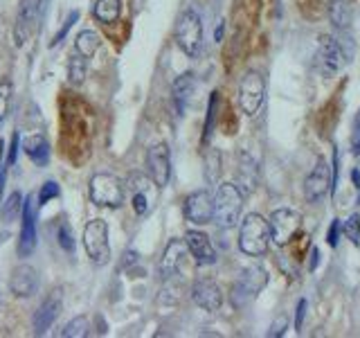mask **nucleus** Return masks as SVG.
Listing matches in <instances>:
<instances>
[{
	"label": "nucleus",
	"mask_w": 360,
	"mask_h": 338,
	"mask_svg": "<svg viewBox=\"0 0 360 338\" xmlns=\"http://www.w3.org/2000/svg\"><path fill=\"white\" fill-rule=\"evenodd\" d=\"M286 330H288V318H286V315H279V318L273 325H270L268 336L270 338H279V336H284Z\"/></svg>",
	"instance_id": "f704fd0d"
},
{
	"label": "nucleus",
	"mask_w": 360,
	"mask_h": 338,
	"mask_svg": "<svg viewBox=\"0 0 360 338\" xmlns=\"http://www.w3.org/2000/svg\"><path fill=\"white\" fill-rule=\"evenodd\" d=\"M307 309H309V302L307 300H300L297 302V315H295V330L300 332L302 325H304V315H307Z\"/></svg>",
	"instance_id": "c9c22d12"
},
{
	"label": "nucleus",
	"mask_w": 360,
	"mask_h": 338,
	"mask_svg": "<svg viewBox=\"0 0 360 338\" xmlns=\"http://www.w3.org/2000/svg\"><path fill=\"white\" fill-rule=\"evenodd\" d=\"M176 43L178 48L183 50L187 56H194L200 52L202 45V20L198 16L196 9H185L183 14L178 16L176 23Z\"/></svg>",
	"instance_id": "7ed1b4c3"
},
{
	"label": "nucleus",
	"mask_w": 360,
	"mask_h": 338,
	"mask_svg": "<svg viewBox=\"0 0 360 338\" xmlns=\"http://www.w3.org/2000/svg\"><path fill=\"white\" fill-rule=\"evenodd\" d=\"M146 169H149L151 183L158 187L169 185L172 178V158H169V146L165 142L153 144L146 154Z\"/></svg>",
	"instance_id": "9d476101"
},
{
	"label": "nucleus",
	"mask_w": 360,
	"mask_h": 338,
	"mask_svg": "<svg viewBox=\"0 0 360 338\" xmlns=\"http://www.w3.org/2000/svg\"><path fill=\"white\" fill-rule=\"evenodd\" d=\"M0 156H3V142H0ZM3 161H0V187H3Z\"/></svg>",
	"instance_id": "79ce46f5"
},
{
	"label": "nucleus",
	"mask_w": 360,
	"mask_h": 338,
	"mask_svg": "<svg viewBox=\"0 0 360 338\" xmlns=\"http://www.w3.org/2000/svg\"><path fill=\"white\" fill-rule=\"evenodd\" d=\"M9 289L16 298H30L39 291V273L30 264H20L11 270Z\"/></svg>",
	"instance_id": "f3484780"
},
{
	"label": "nucleus",
	"mask_w": 360,
	"mask_h": 338,
	"mask_svg": "<svg viewBox=\"0 0 360 338\" xmlns=\"http://www.w3.org/2000/svg\"><path fill=\"white\" fill-rule=\"evenodd\" d=\"M338 232H340V223L333 221V223H331V230H329V244H331V246L338 244Z\"/></svg>",
	"instance_id": "58836bf2"
},
{
	"label": "nucleus",
	"mask_w": 360,
	"mask_h": 338,
	"mask_svg": "<svg viewBox=\"0 0 360 338\" xmlns=\"http://www.w3.org/2000/svg\"><path fill=\"white\" fill-rule=\"evenodd\" d=\"M266 82L257 70H248L239 84V106L245 115H257V111L264 104Z\"/></svg>",
	"instance_id": "423d86ee"
},
{
	"label": "nucleus",
	"mask_w": 360,
	"mask_h": 338,
	"mask_svg": "<svg viewBox=\"0 0 360 338\" xmlns=\"http://www.w3.org/2000/svg\"><path fill=\"white\" fill-rule=\"evenodd\" d=\"M257 183V169L255 163L250 161V156L241 154V165H239V185H243L245 192H252Z\"/></svg>",
	"instance_id": "a878e982"
},
{
	"label": "nucleus",
	"mask_w": 360,
	"mask_h": 338,
	"mask_svg": "<svg viewBox=\"0 0 360 338\" xmlns=\"http://www.w3.org/2000/svg\"><path fill=\"white\" fill-rule=\"evenodd\" d=\"M84 248L86 255L95 264H108L110 262V244H108V223L101 219H93L84 228Z\"/></svg>",
	"instance_id": "20e7f679"
},
{
	"label": "nucleus",
	"mask_w": 360,
	"mask_h": 338,
	"mask_svg": "<svg viewBox=\"0 0 360 338\" xmlns=\"http://www.w3.org/2000/svg\"><path fill=\"white\" fill-rule=\"evenodd\" d=\"M93 14L101 23H115L122 14V0H97Z\"/></svg>",
	"instance_id": "b1692460"
},
{
	"label": "nucleus",
	"mask_w": 360,
	"mask_h": 338,
	"mask_svg": "<svg viewBox=\"0 0 360 338\" xmlns=\"http://www.w3.org/2000/svg\"><path fill=\"white\" fill-rule=\"evenodd\" d=\"M342 232H345V237H347V239L352 242L354 246L360 244V214H352V217H349V219L345 221Z\"/></svg>",
	"instance_id": "cd10ccee"
},
{
	"label": "nucleus",
	"mask_w": 360,
	"mask_h": 338,
	"mask_svg": "<svg viewBox=\"0 0 360 338\" xmlns=\"http://www.w3.org/2000/svg\"><path fill=\"white\" fill-rule=\"evenodd\" d=\"M39 11H41V0H18V14L14 25V39L18 48L27 41L34 23L39 20Z\"/></svg>",
	"instance_id": "dca6fc26"
},
{
	"label": "nucleus",
	"mask_w": 360,
	"mask_h": 338,
	"mask_svg": "<svg viewBox=\"0 0 360 338\" xmlns=\"http://www.w3.org/2000/svg\"><path fill=\"white\" fill-rule=\"evenodd\" d=\"M22 151H25L30 161L39 167H45L50 161V144L43 135H30V138H25V142H22Z\"/></svg>",
	"instance_id": "aec40b11"
},
{
	"label": "nucleus",
	"mask_w": 360,
	"mask_h": 338,
	"mask_svg": "<svg viewBox=\"0 0 360 338\" xmlns=\"http://www.w3.org/2000/svg\"><path fill=\"white\" fill-rule=\"evenodd\" d=\"M77 18H79L77 11H70V16H68V20L61 25V30L56 32V37H54V41H52V48H54V45H59V43L63 41V37H65L68 32H70V27L75 25V20H77Z\"/></svg>",
	"instance_id": "72a5a7b5"
},
{
	"label": "nucleus",
	"mask_w": 360,
	"mask_h": 338,
	"mask_svg": "<svg viewBox=\"0 0 360 338\" xmlns=\"http://www.w3.org/2000/svg\"><path fill=\"white\" fill-rule=\"evenodd\" d=\"M59 196V185L50 180V183H45L39 192V206H45V203H50L52 199Z\"/></svg>",
	"instance_id": "2f4dec72"
},
{
	"label": "nucleus",
	"mask_w": 360,
	"mask_h": 338,
	"mask_svg": "<svg viewBox=\"0 0 360 338\" xmlns=\"http://www.w3.org/2000/svg\"><path fill=\"white\" fill-rule=\"evenodd\" d=\"M86 75H88V59L79 52H75L70 56V61H68V77H70V84L72 86L84 84Z\"/></svg>",
	"instance_id": "393cba45"
},
{
	"label": "nucleus",
	"mask_w": 360,
	"mask_h": 338,
	"mask_svg": "<svg viewBox=\"0 0 360 338\" xmlns=\"http://www.w3.org/2000/svg\"><path fill=\"white\" fill-rule=\"evenodd\" d=\"M329 189H333L331 167L326 165V161H318V165L309 174L307 183H304V196H307L309 203H318L329 194Z\"/></svg>",
	"instance_id": "9b49d317"
},
{
	"label": "nucleus",
	"mask_w": 360,
	"mask_h": 338,
	"mask_svg": "<svg viewBox=\"0 0 360 338\" xmlns=\"http://www.w3.org/2000/svg\"><path fill=\"white\" fill-rule=\"evenodd\" d=\"M266 284H268V273L262 266L245 268L232 289V302L241 307V304H245L248 300H252Z\"/></svg>",
	"instance_id": "1a4fd4ad"
},
{
	"label": "nucleus",
	"mask_w": 360,
	"mask_h": 338,
	"mask_svg": "<svg viewBox=\"0 0 360 338\" xmlns=\"http://www.w3.org/2000/svg\"><path fill=\"white\" fill-rule=\"evenodd\" d=\"M318 262H320V251H318V248H313V251H311V270H315V266H318Z\"/></svg>",
	"instance_id": "ea45409f"
},
{
	"label": "nucleus",
	"mask_w": 360,
	"mask_h": 338,
	"mask_svg": "<svg viewBox=\"0 0 360 338\" xmlns=\"http://www.w3.org/2000/svg\"><path fill=\"white\" fill-rule=\"evenodd\" d=\"M300 223H302V217L295 210H288V208L275 210L268 219L270 239H273L277 246H286L300 230Z\"/></svg>",
	"instance_id": "6e6552de"
},
{
	"label": "nucleus",
	"mask_w": 360,
	"mask_h": 338,
	"mask_svg": "<svg viewBox=\"0 0 360 338\" xmlns=\"http://www.w3.org/2000/svg\"><path fill=\"white\" fill-rule=\"evenodd\" d=\"M20 239H18V257H30L37 248V206L34 201L27 199L22 203V210H20Z\"/></svg>",
	"instance_id": "ddd939ff"
},
{
	"label": "nucleus",
	"mask_w": 360,
	"mask_h": 338,
	"mask_svg": "<svg viewBox=\"0 0 360 338\" xmlns=\"http://www.w3.org/2000/svg\"><path fill=\"white\" fill-rule=\"evenodd\" d=\"M189 257V248L185 244V239H174L172 244L167 246L165 257H162V277L167 282L172 280H183L185 273V262Z\"/></svg>",
	"instance_id": "f8f14e48"
},
{
	"label": "nucleus",
	"mask_w": 360,
	"mask_h": 338,
	"mask_svg": "<svg viewBox=\"0 0 360 338\" xmlns=\"http://www.w3.org/2000/svg\"><path fill=\"white\" fill-rule=\"evenodd\" d=\"M88 330H90V320L86 318V315H77V318H72L70 323L65 325V330L61 336H68V338H84L88 336Z\"/></svg>",
	"instance_id": "bb28decb"
},
{
	"label": "nucleus",
	"mask_w": 360,
	"mask_h": 338,
	"mask_svg": "<svg viewBox=\"0 0 360 338\" xmlns=\"http://www.w3.org/2000/svg\"><path fill=\"white\" fill-rule=\"evenodd\" d=\"M191 300L205 311H219L223 304V293L217 282L210 277H202V280H196L194 287H191Z\"/></svg>",
	"instance_id": "2eb2a0df"
},
{
	"label": "nucleus",
	"mask_w": 360,
	"mask_h": 338,
	"mask_svg": "<svg viewBox=\"0 0 360 338\" xmlns=\"http://www.w3.org/2000/svg\"><path fill=\"white\" fill-rule=\"evenodd\" d=\"M270 246V228L268 221L262 214H248L241 221V230H239V248L241 253L250 255V257H262L268 253Z\"/></svg>",
	"instance_id": "f257e3e1"
},
{
	"label": "nucleus",
	"mask_w": 360,
	"mask_h": 338,
	"mask_svg": "<svg viewBox=\"0 0 360 338\" xmlns=\"http://www.w3.org/2000/svg\"><path fill=\"white\" fill-rule=\"evenodd\" d=\"M135 259H138V255H135L133 251H127V259H124V266H129V264H133Z\"/></svg>",
	"instance_id": "a19ab883"
},
{
	"label": "nucleus",
	"mask_w": 360,
	"mask_h": 338,
	"mask_svg": "<svg viewBox=\"0 0 360 338\" xmlns=\"http://www.w3.org/2000/svg\"><path fill=\"white\" fill-rule=\"evenodd\" d=\"M16 149H18V133H14V138H11V149H9V158H7L9 167L16 163Z\"/></svg>",
	"instance_id": "e433bc0d"
},
{
	"label": "nucleus",
	"mask_w": 360,
	"mask_h": 338,
	"mask_svg": "<svg viewBox=\"0 0 360 338\" xmlns=\"http://www.w3.org/2000/svg\"><path fill=\"white\" fill-rule=\"evenodd\" d=\"M191 93H194V75H180L176 82H174V106L178 111V115H183L189 99H191Z\"/></svg>",
	"instance_id": "412c9836"
},
{
	"label": "nucleus",
	"mask_w": 360,
	"mask_h": 338,
	"mask_svg": "<svg viewBox=\"0 0 360 338\" xmlns=\"http://www.w3.org/2000/svg\"><path fill=\"white\" fill-rule=\"evenodd\" d=\"M59 244L63 251L68 253H75V239H72V230H70V225L68 223H61V228H59Z\"/></svg>",
	"instance_id": "7c9ffc66"
},
{
	"label": "nucleus",
	"mask_w": 360,
	"mask_h": 338,
	"mask_svg": "<svg viewBox=\"0 0 360 338\" xmlns=\"http://www.w3.org/2000/svg\"><path fill=\"white\" fill-rule=\"evenodd\" d=\"M99 45H101V39H99V34L93 32V30H84V32H79L77 34V41H75V48L77 52L86 56V59H93V56L97 54L99 50Z\"/></svg>",
	"instance_id": "5701e85b"
},
{
	"label": "nucleus",
	"mask_w": 360,
	"mask_h": 338,
	"mask_svg": "<svg viewBox=\"0 0 360 338\" xmlns=\"http://www.w3.org/2000/svg\"><path fill=\"white\" fill-rule=\"evenodd\" d=\"M11 95H14V88H11V84H7V82L0 84V122H5V118L9 115Z\"/></svg>",
	"instance_id": "c85d7f7f"
},
{
	"label": "nucleus",
	"mask_w": 360,
	"mask_h": 338,
	"mask_svg": "<svg viewBox=\"0 0 360 338\" xmlns=\"http://www.w3.org/2000/svg\"><path fill=\"white\" fill-rule=\"evenodd\" d=\"M347 59L340 41H335L333 37H322L318 43V54H315V63L322 77L331 79L342 70V61Z\"/></svg>",
	"instance_id": "0eeeda50"
},
{
	"label": "nucleus",
	"mask_w": 360,
	"mask_h": 338,
	"mask_svg": "<svg viewBox=\"0 0 360 338\" xmlns=\"http://www.w3.org/2000/svg\"><path fill=\"white\" fill-rule=\"evenodd\" d=\"M20 210H22V196H20V192H11V196L5 203L3 217L9 219V217H14V214H20Z\"/></svg>",
	"instance_id": "c756f323"
},
{
	"label": "nucleus",
	"mask_w": 360,
	"mask_h": 338,
	"mask_svg": "<svg viewBox=\"0 0 360 338\" xmlns=\"http://www.w3.org/2000/svg\"><path fill=\"white\" fill-rule=\"evenodd\" d=\"M185 244L189 248V255L194 257V262L198 266H210L217 262V251H214L207 234H202L198 230H189L185 234Z\"/></svg>",
	"instance_id": "a211bd4d"
},
{
	"label": "nucleus",
	"mask_w": 360,
	"mask_h": 338,
	"mask_svg": "<svg viewBox=\"0 0 360 338\" xmlns=\"http://www.w3.org/2000/svg\"><path fill=\"white\" fill-rule=\"evenodd\" d=\"M185 217L196 225H205L214 217V196L207 189H198L185 201Z\"/></svg>",
	"instance_id": "4468645a"
},
{
	"label": "nucleus",
	"mask_w": 360,
	"mask_h": 338,
	"mask_svg": "<svg viewBox=\"0 0 360 338\" xmlns=\"http://www.w3.org/2000/svg\"><path fill=\"white\" fill-rule=\"evenodd\" d=\"M90 201L101 208H120L124 203V187L112 174H95L90 178Z\"/></svg>",
	"instance_id": "39448f33"
},
{
	"label": "nucleus",
	"mask_w": 360,
	"mask_h": 338,
	"mask_svg": "<svg viewBox=\"0 0 360 338\" xmlns=\"http://www.w3.org/2000/svg\"><path fill=\"white\" fill-rule=\"evenodd\" d=\"M241 210H243V192L239 185L234 183H223L214 196V221H217L221 228H234L241 219Z\"/></svg>",
	"instance_id": "f03ea898"
},
{
	"label": "nucleus",
	"mask_w": 360,
	"mask_h": 338,
	"mask_svg": "<svg viewBox=\"0 0 360 338\" xmlns=\"http://www.w3.org/2000/svg\"><path fill=\"white\" fill-rule=\"evenodd\" d=\"M149 206H151L149 196H146L142 189L135 192V194H133V210H135V214H140V217H142V214L149 212Z\"/></svg>",
	"instance_id": "473e14b6"
},
{
	"label": "nucleus",
	"mask_w": 360,
	"mask_h": 338,
	"mask_svg": "<svg viewBox=\"0 0 360 338\" xmlns=\"http://www.w3.org/2000/svg\"><path fill=\"white\" fill-rule=\"evenodd\" d=\"M329 18L338 30H349L354 18V7L352 0H331L329 5Z\"/></svg>",
	"instance_id": "4be33fe9"
},
{
	"label": "nucleus",
	"mask_w": 360,
	"mask_h": 338,
	"mask_svg": "<svg viewBox=\"0 0 360 338\" xmlns=\"http://www.w3.org/2000/svg\"><path fill=\"white\" fill-rule=\"evenodd\" d=\"M354 154H360V115L356 120V129H354Z\"/></svg>",
	"instance_id": "4c0bfd02"
},
{
	"label": "nucleus",
	"mask_w": 360,
	"mask_h": 338,
	"mask_svg": "<svg viewBox=\"0 0 360 338\" xmlns=\"http://www.w3.org/2000/svg\"><path fill=\"white\" fill-rule=\"evenodd\" d=\"M63 309V300H61V291H54L48 300H43L41 307L34 311V332L45 334L54 325V320L59 318V313Z\"/></svg>",
	"instance_id": "6ab92c4d"
}]
</instances>
